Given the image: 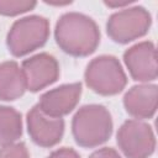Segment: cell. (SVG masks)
Listing matches in <instances>:
<instances>
[{
	"label": "cell",
	"instance_id": "cell-1",
	"mask_svg": "<svg viewBox=\"0 0 158 158\" xmlns=\"http://www.w3.org/2000/svg\"><path fill=\"white\" fill-rule=\"evenodd\" d=\"M58 46L72 56H88L95 51L100 41L96 23L78 12L63 15L56 26Z\"/></svg>",
	"mask_w": 158,
	"mask_h": 158
},
{
	"label": "cell",
	"instance_id": "cell-2",
	"mask_svg": "<svg viewBox=\"0 0 158 158\" xmlns=\"http://www.w3.org/2000/svg\"><path fill=\"white\" fill-rule=\"evenodd\" d=\"M112 121L110 112L101 105L81 107L73 118V135L78 144L96 147L111 135Z\"/></svg>",
	"mask_w": 158,
	"mask_h": 158
},
{
	"label": "cell",
	"instance_id": "cell-3",
	"mask_svg": "<svg viewBox=\"0 0 158 158\" xmlns=\"http://www.w3.org/2000/svg\"><path fill=\"white\" fill-rule=\"evenodd\" d=\"M85 80L90 89L101 95L120 93L126 85V75L115 57L101 56L93 59L85 72Z\"/></svg>",
	"mask_w": 158,
	"mask_h": 158
},
{
	"label": "cell",
	"instance_id": "cell-4",
	"mask_svg": "<svg viewBox=\"0 0 158 158\" xmlns=\"http://www.w3.org/2000/svg\"><path fill=\"white\" fill-rule=\"evenodd\" d=\"M49 27L44 17L30 16L16 21L9 35L7 46L14 56L27 54L41 47L48 37Z\"/></svg>",
	"mask_w": 158,
	"mask_h": 158
},
{
	"label": "cell",
	"instance_id": "cell-5",
	"mask_svg": "<svg viewBox=\"0 0 158 158\" xmlns=\"http://www.w3.org/2000/svg\"><path fill=\"white\" fill-rule=\"evenodd\" d=\"M151 25V15L143 7H130L114 14L107 22L109 36L120 43H127L143 36Z\"/></svg>",
	"mask_w": 158,
	"mask_h": 158
},
{
	"label": "cell",
	"instance_id": "cell-6",
	"mask_svg": "<svg viewBox=\"0 0 158 158\" xmlns=\"http://www.w3.org/2000/svg\"><path fill=\"white\" fill-rule=\"evenodd\" d=\"M117 143L128 158H147L153 153L156 146L149 125L136 120H130L121 126Z\"/></svg>",
	"mask_w": 158,
	"mask_h": 158
},
{
	"label": "cell",
	"instance_id": "cell-7",
	"mask_svg": "<svg viewBox=\"0 0 158 158\" xmlns=\"http://www.w3.org/2000/svg\"><path fill=\"white\" fill-rule=\"evenodd\" d=\"M27 127L33 142L42 147H52L60 141L64 122L60 117L48 116L35 106L27 115Z\"/></svg>",
	"mask_w": 158,
	"mask_h": 158
},
{
	"label": "cell",
	"instance_id": "cell-8",
	"mask_svg": "<svg viewBox=\"0 0 158 158\" xmlns=\"http://www.w3.org/2000/svg\"><path fill=\"white\" fill-rule=\"evenodd\" d=\"M22 73L26 81V88L31 91H37L57 80L59 68L57 60L47 54H37L22 63Z\"/></svg>",
	"mask_w": 158,
	"mask_h": 158
},
{
	"label": "cell",
	"instance_id": "cell-9",
	"mask_svg": "<svg viewBox=\"0 0 158 158\" xmlns=\"http://www.w3.org/2000/svg\"><path fill=\"white\" fill-rule=\"evenodd\" d=\"M125 63L136 80L148 81L157 77V54L151 42H141L131 47L125 53Z\"/></svg>",
	"mask_w": 158,
	"mask_h": 158
},
{
	"label": "cell",
	"instance_id": "cell-10",
	"mask_svg": "<svg viewBox=\"0 0 158 158\" xmlns=\"http://www.w3.org/2000/svg\"><path fill=\"white\" fill-rule=\"evenodd\" d=\"M81 94L80 84H67L47 91L37 105L42 112L52 117H60L70 112L77 105Z\"/></svg>",
	"mask_w": 158,
	"mask_h": 158
},
{
	"label": "cell",
	"instance_id": "cell-11",
	"mask_svg": "<svg viewBox=\"0 0 158 158\" xmlns=\"http://www.w3.org/2000/svg\"><path fill=\"white\" fill-rule=\"evenodd\" d=\"M158 91L156 85L133 86L123 99L127 112L137 118H149L157 109Z\"/></svg>",
	"mask_w": 158,
	"mask_h": 158
},
{
	"label": "cell",
	"instance_id": "cell-12",
	"mask_svg": "<svg viewBox=\"0 0 158 158\" xmlns=\"http://www.w3.org/2000/svg\"><path fill=\"white\" fill-rule=\"evenodd\" d=\"M26 81L22 70L15 62L0 64V99L15 100L26 90Z\"/></svg>",
	"mask_w": 158,
	"mask_h": 158
},
{
	"label": "cell",
	"instance_id": "cell-13",
	"mask_svg": "<svg viewBox=\"0 0 158 158\" xmlns=\"http://www.w3.org/2000/svg\"><path fill=\"white\" fill-rule=\"evenodd\" d=\"M22 132L21 115L12 107L0 106V146L14 143Z\"/></svg>",
	"mask_w": 158,
	"mask_h": 158
},
{
	"label": "cell",
	"instance_id": "cell-14",
	"mask_svg": "<svg viewBox=\"0 0 158 158\" xmlns=\"http://www.w3.org/2000/svg\"><path fill=\"white\" fill-rule=\"evenodd\" d=\"M35 1H0V14L14 16L33 9Z\"/></svg>",
	"mask_w": 158,
	"mask_h": 158
},
{
	"label": "cell",
	"instance_id": "cell-15",
	"mask_svg": "<svg viewBox=\"0 0 158 158\" xmlns=\"http://www.w3.org/2000/svg\"><path fill=\"white\" fill-rule=\"evenodd\" d=\"M0 158H28V152L23 143H11L0 149Z\"/></svg>",
	"mask_w": 158,
	"mask_h": 158
},
{
	"label": "cell",
	"instance_id": "cell-16",
	"mask_svg": "<svg viewBox=\"0 0 158 158\" xmlns=\"http://www.w3.org/2000/svg\"><path fill=\"white\" fill-rule=\"evenodd\" d=\"M90 158H121L118 153L112 148H102L96 152H94Z\"/></svg>",
	"mask_w": 158,
	"mask_h": 158
},
{
	"label": "cell",
	"instance_id": "cell-17",
	"mask_svg": "<svg viewBox=\"0 0 158 158\" xmlns=\"http://www.w3.org/2000/svg\"><path fill=\"white\" fill-rule=\"evenodd\" d=\"M48 158H80L75 151L70 148H62L56 152H53Z\"/></svg>",
	"mask_w": 158,
	"mask_h": 158
}]
</instances>
